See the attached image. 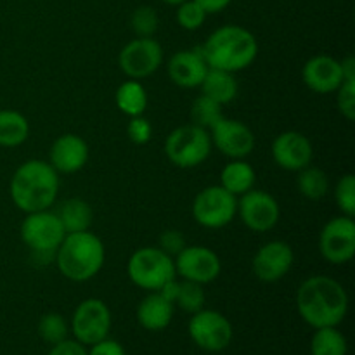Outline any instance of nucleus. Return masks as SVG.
Listing matches in <instances>:
<instances>
[{"label": "nucleus", "mask_w": 355, "mask_h": 355, "mask_svg": "<svg viewBox=\"0 0 355 355\" xmlns=\"http://www.w3.org/2000/svg\"><path fill=\"white\" fill-rule=\"evenodd\" d=\"M19 232L30 252H55L66 236L58 214L51 208L26 214Z\"/></svg>", "instance_id": "10"}, {"label": "nucleus", "mask_w": 355, "mask_h": 355, "mask_svg": "<svg viewBox=\"0 0 355 355\" xmlns=\"http://www.w3.org/2000/svg\"><path fill=\"white\" fill-rule=\"evenodd\" d=\"M304 83L315 94H333L343 83L342 64L331 55L319 54L309 59L302 69Z\"/></svg>", "instance_id": "19"}, {"label": "nucleus", "mask_w": 355, "mask_h": 355, "mask_svg": "<svg viewBox=\"0 0 355 355\" xmlns=\"http://www.w3.org/2000/svg\"><path fill=\"white\" fill-rule=\"evenodd\" d=\"M47 355H89L83 345L76 340H62L61 343L52 345V350Z\"/></svg>", "instance_id": "38"}, {"label": "nucleus", "mask_w": 355, "mask_h": 355, "mask_svg": "<svg viewBox=\"0 0 355 355\" xmlns=\"http://www.w3.org/2000/svg\"><path fill=\"white\" fill-rule=\"evenodd\" d=\"M127 135H128V141L134 142V144L137 146L148 144V142L153 139L151 121H149L148 118L142 116V114L141 116H132L127 125Z\"/></svg>", "instance_id": "36"}, {"label": "nucleus", "mask_w": 355, "mask_h": 355, "mask_svg": "<svg viewBox=\"0 0 355 355\" xmlns=\"http://www.w3.org/2000/svg\"><path fill=\"white\" fill-rule=\"evenodd\" d=\"M297 173V187L302 196L311 201H319L328 194L329 179L324 170L309 165Z\"/></svg>", "instance_id": "27"}, {"label": "nucleus", "mask_w": 355, "mask_h": 355, "mask_svg": "<svg viewBox=\"0 0 355 355\" xmlns=\"http://www.w3.org/2000/svg\"><path fill=\"white\" fill-rule=\"evenodd\" d=\"M200 89L203 96L210 97V99H214L220 106H225V104L232 103L238 97L239 83L236 80L234 73L208 68Z\"/></svg>", "instance_id": "22"}, {"label": "nucleus", "mask_w": 355, "mask_h": 355, "mask_svg": "<svg viewBox=\"0 0 355 355\" xmlns=\"http://www.w3.org/2000/svg\"><path fill=\"white\" fill-rule=\"evenodd\" d=\"M90 347H92V349H90L89 355H127L120 343L110 338L101 340V342L94 343V345Z\"/></svg>", "instance_id": "39"}, {"label": "nucleus", "mask_w": 355, "mask_h": 355, "mask_svg": "<svg viewBox=\"0 0 355 355\" xmlns=\"http://www.w3.org/2000/svg\"><path fill=\"white\" fill-rule=\"evenodd\" d=\"M336 106L345 120H355V82H345L336 90Z\"/></svg>", "instance_id": "35"}, {"label": "nucleus", "mask_w": 355, "mask_h": 355, "mask_svg": "<svg viewBox=\"0 0 355 355\" xmlns=\"http://www.w3.org/2000/svg\"><path fill=\"white\" fill-rule=\"evenodd\" d=\"M347 338L336 328L315 329L311 340V355H347Z\"/></svg>", "instance_id": "28"}, {"label": "nucleus", "mask_w": 355, "mask_h": 355, "mask_svg": "<svg viewBox=\"0 0 355 355\" xmlns=\"http://www.w3.org/2000/svg\"><path fill=\"white\" fill-rule=\"evenodd\" d=\"M238 211V198L224 187L208 186L193 201V217L201 227L222 229L231 224Z\"/></svg>", "instance_id": "7"}, {"label": "nucleus", "mask_w": 355, "mask_h": 355, "mask_svg": "<svg viewBox=\"0 0 355 355\" xmlns=\"http://www.w3.org/2000/svg\"><path fill=\"white\" fill-rule=\"evenodd\" d=\"M295 262L293 248L286 241L274 239L257 250L252 260V270L262 283H277L288 276Z\"/></svg>", "instance_id": "16"}, {"label": "nucleus", "mask_w": 355, "mask_h": 355, "mask_svg": "<svg viewBox=\"0 0 355 355\" xmlns=\"http://www.w3.org/2000/svg\"><path fill=\"white\" fill-rule=\"evenodd\" d=\"M114 103L118 110L128 118L141 116L148 107V92L139 80H127L116 89Z\"/></svg>", "instance_id": "26"}, {"label": "nucleus", "mask_w": 355, "mask_h": 355, "mask_svg": "<svg viewBox=\"0 0 355 355\" xmlns=\"http://www.w3.org/2000/svg\"><path fill=\"white\" fill-rule=\"evenodd\" d=\"M297 311L314 329L336 328L349 312V295L333 277L311 276L298 286Z\"/></svg>", "instance_id": "1"}, {"label": "nucleus", "mask_w": 355, "mask_h": 355, "mask_svg": "<svg viewBox=\"0 0 355 355\" xmlns=\"http://www.w3.org/2000/svg\"><path fill=\"white\" fill-rule=\"evenodd\" d=\"M175 274L184 281H193L198 284L214 283L222 270L220 257L208 246L193 245L186 246L179 255L173 259Z\"/></svg>", "instance_id": "14"}, {"label": "nucleus", "mask_w": 355, "mask_h": 355, "mask_svg": "<svg viewBox=\"0 0 355 355\" xmlns=\"http://www.w3.org/2000/svg\"><path fill=\"white\" fill-rule=\"evenodd\" d=\"M208 132L211 146L229 159H245L255 148V135L252 128L234 118L222 116Z\"/></svg>", "instance_id": "15"}, {"label": "nucleus", "mask_w": 355, "mask_h": 355, "mask_svg": "<svg viewBox=\"0 0 355 355\" xmlns=\"http://www.w3.org/2000/svg\"><path fill=\"white\" fill-rule=\"evenodd\" d=\"M159 26V17L155 7L151 6H139L134 12L130 14V28L137 37L149 38L155 37Z\"/></svg>", "instance_id": "31"}, {"label": "nucleus", "mask_w": 355, "mask_h": 355, "mask_svg": "<svg viewBox=\"0 0 355 355\" xmlns=\"http://www.w3.org/2000/svg\"><path fill=\"white\" fill-rule=\"evenodd\" d=\"M187 331L191 340L207 352H220L231 345L232 324L224 314L217 311L201 309L194 312Z\"/></svg>", "instance_id": "11"}, {"label": "nucleus", "mask_w": 355, "mask_h": 355, "mask_svg": "<svg viewBox=\"0 0 355 355\" xmlns=\"http://www.w3.org/2000/svg\"><path fill=\"white\" fill-rule=\"evenodd\" d=\"M162 2H165L166 6H173V7H177V6H179V3L186 2V0H162Z\"/></svg>", "instance_id": "44"}, {"label": "nucleus", "mask_w": 355, "mask_h": 355, "mask_svg": "<svg viewBox=\"0 0 355 355\" xmlns=\"http://www.w3.org/2000/svg\"><path fill=\"white\" fill-rule=\"evenodd\" d=\"M175 304L187 314L201 311L205 305L203 284L193 283V281H179V293H177Z\"/></svg>", "instance_id": "32"}, {"label": "nucleus", "mask_w": 355, "mask_h": 355, "mask_svg": "<svg viewBox=\"0 0 355 355\" xmlns=\"http://www.w3.org/2000/svg\"><path fill=\"white\" fill-rule=\"evenodd\" d=\"M173 318V304L158 291H149L137 307V321L148 331H163Z\"/></svg>", "instance_id": "21"}, {"label": "nucleus", "mask_w": 355, "mask_h": 355, "mask_svg": "<svg viewBox=\"0 0 355 355\" xmlns=\"http://www.w3.org/2000/svg\"><path fill=\"white\" fill-rule=\"evenodd\" d=\"M163 62V47L153 37L134 38L118 55V66L130 80H142L159 69Z\"/></svg>", "instance_id": "12"}, {"label": "nucleus", "mask_w": 355, "mask_h": 355, "mask_svg": "<svg viewBox=\"0 0 355 355\" xmlns=\"http://www.w3.org/2000/svg\"><path fill=\"white\" fill-rule=\"evenodd\" d=\"M222 116H224V113H222L220 104L215 103L210 97L203 96V94L196 97L193 106H191V123L198 125L205 130H210Z\"/></svg>", "instance_id": "29"}, {"label": "nucleus", "mask_w": 355, "mask_h": 355, "mask_svg": "<svg viewBox=\"0 0 355 355\" xmlns=\"http://www.w3.org/2000/svg\"><path fill=\"white\" fill-rule=\"evenodd\" d=\"M9 194L24 214L49 210L59 194V173L44 159H28L10 177Z\"/></svg>", "instance_id": "2"}, {"label": "nucleus", "mask_w": 355, "mask_h": 355, "mask_svg": "<svg viewBox=\"0 0 355 355\" xmlns=\"http://www.w3.org/2000/svg\"><path fill=\"white\" fill-rule=\"evenodd\" d=\"M335 201L340 208L342 215L354 217L355 215V177L352 173H347L336 182L335 187Z\"/></svg>", "instance_id": "34"}, {"label": "nucleus", "mask_w": 355, "mask_h": 355, "mask_svg": "<svg viewBox=\"0 0 355 355\" xmlns=\"http://www.w3.org/2000/svg\"><path fill=\"white\" fill-rule=\"evenodd\" d=\"M30 135V123L19 111L0 110V148H17Z\"/></svg>", "instance_id": "25"}, {"label": "nucleus", "mask_w": 355, "mask_h": 355, "mask_svg": "<svg viewBox=\"0 0 355 355\" xmlns=\"http://www.w3.org/2000/svg\"><path fill=\"white\" fill-rule=\"evenodd\" d=\"M208 14L196 0H186V2L177 6V23L182 30L196 31L203 26Z\"/></svg>", "instance_id": "33"}, {"label": "nucleus", "mask_w": 355, "mask_h": 355, "mask_svg": "<svg viewBox=\"0 0 355 355\" xmlns=\"http://www.w3.org/2000/svg\"><path fill=\"white\" fill-rule=\"evenodd\" d=\"M68 322L58 312H49V314L42 315V319L38 321V335L49 345L61 343L68 336Z\"/></svg>", "instance_id": "30"}, {"label": "nucleus", "mask_w": 355, "mask_h": 355, "mask_svg": "<svg viewBox=\"0 0 355 355\" xmlns=\"http://www.w3.org/2000/svg\"><path fill=\"white\" fill-rule=\"evenodd\" d=\"M210 132L198 125H182L166 135L165 155L177 168H194L208 159L211 153Z\"/></svg>", "instance_id": "5"}, {"label": "nucleus", "mask_w": 355, "mask_h": 355, "mask_svg": "<svg viewBox=\"0 0 355 355\" xmlns=\"http://www.w3.org/2000/svg\"><path fill=\"white\" fill-rule=\"evenodd\" d=\"M257 173L245 159H231L220 172V186L236 198L255 187Z\"/></svg>", "instance_id": "23"}, {"label": "nucleus", "mask_w": 355, "mask_h": 355, "mask_svg": "<svg viewBox=\"0 0 355 355\" xmlns=\"http://www.w3.org/2000/svg\"><path fill=\"white\" fill-rule=\"evenodd\" d=\"M158 293L162 295L163 298H166V300L172 302V304L175 305L177 293H179V281H177L175 277H173V279H170L168 283H165L162 288H159Z\"/></svg>", "instance_id": "41"}, {"label": "nucleus", "mask_w": 355, "mask_h": 355, "mask_svg": "<svg viewBox=\"0 0 355 355\" xmlns=\"http://www.w3.org/2000/svg\"><path fill=\"white\" fill-rule=\"evenodd\" d=\"M272 158L279 168L288 172H300L314 159V148L311 139L298 130L281 132L272 142Z\"/></svg>", "instance_id": "17"}, {"label": "nucleus", "mask_w": 355, "mask_h": 355, "mask_svg": "<svg viewBox=\"0 0 355 355\" xmlns=\"http://www.w3.org/2000/svg\"><path fill=\"white\" fill-rule=\"evenodd\" d=\"M243 224L253 232L272 231L281 218L279 203L272 194L253 187L252 191L239 196L238 211Z\"/></svg>", "instance_id": "13"}, {"label": "nucleus", "mask_w": 355, "mask_h": 355, "mask_svg": "<svg viewBox=\"0 0 355 355\" xmlns=\"http://www.w3.org/2000/svg\"><path fill=\"white\" fill-rule=\"evenodd\" d=\"M187 246L186 238L180 231L177 229H168V231L162 232L158 239V248L163 250L166 255L170 257H177L184 248Z\"/></svg>", "instance_id": "37"}, {"label": "nucleus", "mask_w": 355, "mask_h": 355, "mask_svg": "<svg viewBox=\"0 0 355 355\" xmlns=\"http://www.w3.org/2000/svg\"><path fill=\"white\" fill-rule=\"evenodd\" d=\"M342 64V73H343V82L349 80V82H355V59L352 55L345 58L343 61H340Z\"/></svg>", "instance_id": "42"}, {"label": "nucleus", "mask_w": 355, "mask_h": 355, "mask_svg": "<svg viewBox=\"0 0 355 355\" xmlns=\"http://www.w3.org/2000/svg\"><path fill=\"white\" fill-rule=\"evenodd\" d=\"M166 71H168V78L175 85L182 89H196L207 75L208 64L201 55L200 47L186 49V51L175 52L170 58Z\"/></svg>", "instance_id": "20"}, {"label": "nucleus", "mask_w": 355, "mask_h": 355, "mask_svg": "<svg viewBox=\"0 0 355 355\" xmlns=\"http://www.w3.org/2000/svg\"><path fill=\"white\" fill-rule=\"evenodd\" d=\"M196 2L203 7V10L207 14H217L227 9L232 0H196Z\"/></svg>", "instance_id": "40"}, {"label": "nucleus", "mask_w": 355, "mask_h": 355, "mask_svg": "<svg viewBox=\"0 0 355 355\" xmlns=\"http://www.w3.org/2000/svg\"><path fill=\"white\" fill-rule=\"evenodd\" d=\"M319 252L333 266L349 263L355 255L354 217L338 215L326 222L319 234Z\"/></svg>", "instance_id": "8"}, {"label": "nucleus", "mask_w": 355, "mask_h": 355, "mask_svg": "<svg viewBox=\"0 0 355 355\" xmlns=\"http://www.w3.org/2000/svg\"><path fill=\"white\" fill-rule=\"evenodd\" d=\"M106 260V248L94 232L66 234L55 250L54 263L59 272L69 281L85 283L101 272Z\"/></svg>", "instance_id": "4"}, {"label": "nucleus", "mask_w": 355, "mask_h": 355, "mask_svg": "<svg viewBox=\"0 0 355 355\" xmlns=\"http://www.w3.org/2000/svg\"><path fill=\"white\" fill-rule=\"evenodd\" d=\"M200 51L208 68L238 73L253 64L259 55V42L246 28L225 24L208 35Z\"/></svg>", "instance_id": "3"}, {"label": "nucleus", "mask_w": 355, "mask_h": 355, "mask_svg": "<svg viewBox=\"0 0 355 355\" xmlns=\"http://www.w3.org/2000/svg\"><path fill=\"white\" fill-rule=\"evenodd\" d=\"M55 214H58L66 234L90 231V225H92L94 220V211L90 205L85 200H82V198H69V200H66Z\"/></svg>", "instance_id": "24"}, {"label": "nucleus", "mask_w": 355, "mask_h": 355, "mask_svg": "<svg viewBox=\"0 0 355 355\" xmlns=\"http://www.w3.org/2000/svg\"><path fill=\"white\" fill-rule=\"evenodd\" d=\"M127 276L137 288L158 291L175 277L173 257L166 255L158 246H144L134 252L127 263Z\"/></svg>", "instance_id": "6"}, {"label": "nucleus", "mask_w": 355, "mask_h": 355, "mask_svg": "<svg viewBox=\"0 0 355 355\" xmlns=\"http://www.w3.org/2000/svg\"><path fill=\"white\" fill-rule=\"evenodd\" d=\"M89 144L76 134H62L52 142L49 163L58 173H76L89 162Z\"/></svg>", "instance_id": "18"}, {"label": "nucleus", "mask_w": 355, "mask_h": 355, "mask_svg": "<svg viewBox=\"0 0 355 355\" xmlns=\"http://www.w3.org/2000/svg\"><path fill=\"white\" fill-rule=\"evenodd\" d=\"M31 260L37 266H49L55 260V252H31Z\"/></svg>", "instance_id": "43"}, {"label": "nucleus", "mask_w": 355, "mask_h": 355, "mask_svg": "<svg viewBox=\"0 0 355 355\" xmlns=\"http://www.w3.org/2000/svg\"><path fill=\"white\" fill-rule=\"evenodd\" d=\"M69 329L82 345H94L107 338L111 331L110 307L99 298H87L73 312Z\"/></svg>", "instance_id": "9"}]
</instances>
